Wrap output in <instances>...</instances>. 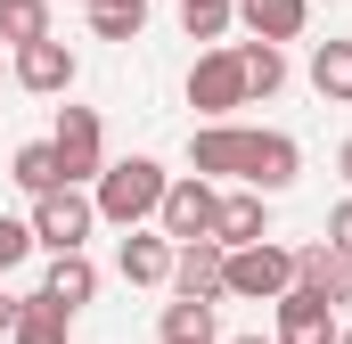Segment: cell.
<instances>
[{
	"label": "cell",
	"instance_id": "cell-1",
	"mask_svg": "<svg viewBox=\"0 0 352 344\" xmlns=\"http://www.w3.org/2000/svg\"><path fill=\"white\" fill-rule=\"evenodd\" d=\"M164 180H173V172L156 164V156H115V164H98V180H90V205H98V222L140 230V222H156Z\"/></svg>",
	"mask_w": 352,
	"mask_h": 344
},
{
	"label": "cell",
	"instance_id": "cell-2",
	"mask_svg": "<svg viewBox=\"0 0 352 344\" xmlns=\"http://www.w3.org/2000/svg\"><path fill=\"white\" fill-rule=\"evenodd\" d=\"M287 287H295V246H278V238L230 246V262H221V295L230 303H278Z\"/></svg>",
	"mask_w": 352,
	"mask_h": 344
},
{
	"label": "cell",
	"instance_id": "cell-3",
	"mask_svg": "<svg viewBox=\"0 0 352 344\" xmlns=\"http://www.w3.org/2000/svg\"><path fill=\"white\" fill-rule=\"evenodd\" d=\"M188 107H197L205 123H230V115L246 107V58H238V41H205V50H197V66H188Z\"/></svg>",
	"mask_w": 352,
	"mask_h": 344
},
{
	"label": "cell",
	"instance_id": "cell-4",
	"mask_svg": "<svg viewBox=\"0 0 352 344\" xmlns=\"http://www.w3.org/2000/svg\"><path fill=\"white\" fill-rule=\"evenodd\" d=\"M33 246H50V255H74V246H90V230H98V205H90L82 180H58V189H41L33 197Z\"/></svg>",
	"mask_w": 352,
	"mask_h": 344
},
{
	"label": "cell",
	"instance_id": "cell-5",
	"mask_svg": "<svg viewBox=\"0 0 352 344\" xmlns=\"http://www.w3.org/2000/svg\"><path fill=\"white\" fill-rule=\"evenodd\" d=\"M74 74H82V58H74L58 33H41V41L8 50V83L33 90V98H66V90H74Z\"/></svg>",
	"mask_w": 352,
	"mask_h": 344
},
{
	"label": "cell",
	"instance_id": "cell-6",
	"mask_svg": "<svg viewBox=\"0 0 352 344\" xmlns=\"http://www.w3.org/2000/svg\"><path fill=\"white\" fill-rule=\"evenodd\" d=\"M213 205H221V189L205 180V172H173L164 180V205H156V230L164 238H213Z\"/></svg>",
	"mask_w": 352,
	"mask_h": 344
},
{
	"label": "cell",
	"instance_id": "cell-7",
	"mask_svg": "<svg viewBox=\"0 0 352 344\" xmlns=\"http://www.w3.org/2000/svg\"><path fill=\"white\" fill-rule=\"evenodd\" d=\"M50 148H58V164H66V180H98V164H107V123H98V107H58V131H50Z\"/></svg>",
	"mask_w": 352,
	"mask_h": 344
},
{
	"label": "cell",
	"instance_id": "cell-8",
	"mask_svg": "<svg viewBox=\"0 0 352 344\" xmlns=\"http://www.w3.org/2000/svg\"><path fill=\"white\" fill-rule=\"evenodd\" d=\"M336 303L328 295H311V287H287L278 303H270V336L278 344H336Z\"/></svg>",
	"mask_w": 352,
	"mask_h": 344
},
{
	"label": "cell",
	"instance_id": "cell-9",
	"mask_svg": "<svg viewBox=\"0 0 352 344\" xmlns=\"http://www.w3.org/2000/svg\"><path fill=\"white\" fill-rule=\"evenodd\" d=\"M246 189H263V197H287L295 180H303V148L287 140V131H246V172H238Z\"/></svg>",
	"mask_w": 352,
	"mask_h": 344
},
{
	"label": "cell",
	"instance_id": "cell-10",
	"mask_svg": "<svg viewBox=\"0 0 352 344\" xmlns=\"http://www.w3.org/2000/svg\"><path fill=\"white\" fill-rule=\"evenodd\" d=\"M188 172L238 180V172H246V123H238V115H230V123H197V131H188Z\"/></svg>",
	"mask_w": 352,
	"mask_h": 344
},
{
	"label": "cell",
	"instance_id": "cell-11",
	"mask_svg": "<svg viewBox=\"0 0 352 344\" xmlns=\"http://www.w3.org/2000/svg\"><path fill=\"white\" fill-rule=\"evenodd\" d=\"M221 262H230L221 238H180V246H173V279H164V287H173V295H213V303H221Z\"/></svg>",
	"mask_w": 352,
	"mask_h": 344
},
{
	"label": "cell",
	"instance_id": "cell-12",
	"mask_svg": "<svg viewBox=\"0 0 352 344\" xmlns=\"http://www.w3.org/2000/svg\"><path fill=\"white\" fill-rule=\"evenodd\" d=\"M213 238L221 246H254V238H270V197L263 189H221V205H213Z\"/></svg>",
	"mask_w": 352,
	"mask_h": 344
},
{
	"label": "cell",
	"instance_id": "cell-13",
	"mask_svg": "<svg viewBox=\"0 0 352 344\" xmlns=\"http://www.w3.org/2000/svg\"><path fill=\"white\" fill-rule=\"evenodd\" d=\"M115 270H123V287H164L173 279V238L164 230H123V246H115Z\"/></svg>",
	"mask_w": 352,
	"mask_h": 344
},
{
	"label": "cell",
	"instance_id": "cell-14",
	"mask_svg": "<svg viewBox=\"0 0 352 344\" xmlns=\"http://www.w3.org/2000/svg\"><path fill=\"white\" fill-rule=\"evenodd\" d=\"M295 287H311L328 303H352V255H336V246H295Z\"/></svg>",
	"mask_w": 352,
	"mask_h": 344
},
{
	"label": "cell",
	"instance_id": "cell-15",
	"mask_svg": "<svg viewBox=\"0 0 352 344\" xmlns=\"http://www.w3.org/2000/svg\"><path fill=\"white\" fill-rule=\"evenodd\" d=\"M156 344H221L213 328V295H173L156 312Z\"/></svg>",
	"mask_w": 352,
	"mask_h": 344
},
{
	"label": "cell",
	"instance_id": "cell-16",
	"mask_svg": "<svg viewBox=\"0 0 352 344\" xmlns=\"http://www.w3.org/2000/svg\"><path fill=\"white\" fill-rule=\"evenodd\" d=\"M238 25H246L254 41H303L311 0H238Z\"/></svg>",
	"mask_w": 352,
	"mask_h": 344
},
{
	"label": "cell",
	"instance_id": "cell-17",
	"mask_svg": "<svg viewBox=\"0 0 352 344\" xmlns=\"http://www.w3.org/2000/svg\"><path fill=\"white\" fill-rule=\"evenodd\" d=\"M8 344H74V312H66L58 295H25V303H16Z\"/></svg>",
	"mask_w": 352,
	"mask_h": 344
},
{
	"label": "cell",
	"instance_id": "cell-18",
	"mask_svg": "<svg viewBox=\"0 0 352 344\" xmlns=\"http://www.w3.org/2000/svg\"><path fill=\"white\" fill-rule=\"evenodd\" d=\"M41 295H58L66 312H82L90 295H98V262H90L82 246H74V255H58V262H50V279H41Z\"/></svg>",
	"mask_w": 352,
	"mask_h": 344
},
{
	"label": "cell",
	"instance_id": "cell-19",
	"mask_svg": "<svg viewBox=\"0 0 352 344\" xmlns=\"http://www.w3.org/2000/svg\"><path fill=\"white\" fill-rule=\"evenodd\" d=\"M311 90L328 107H352V41H320L311 50Z\"/></svg>",
	"mask_w": 352,
	"mask_h": 344
},
{
	"label": "cell",
	"instance_id": "cell-20",
	"mask_svg": "<svg viewBox=\"0 0 352 344\" xmlns=\"http://www.w3.org/2000/svg\"><path fill=\"white\" fill-rule=\"evenodd\" d=\"M8 180H16L25 197H41V189H58V180H66V164H58V148H50V140H25V148L8 156Z\"/></svg>",
	"mask_w": 352,
	"mask_h": 344
},
{
	"label": "cell",
	"instance_id": "cell-21",
	"mask_svg": "<svg viewBox=\"0 0 352 344\" xmlns=\"http://www.w3.org/2000/svg\"><path fill=\"white\" fill-rule=\"evenodd\" d=\"M238 58H246V107L287 83V41H238Z\"/></svg>",
	"mask_w": 352,
	"mask_h": 344
},
{
	"label": "cell",
	"instance_id": "cell-22",
	"mask_svg": "<svg viewBox=\"0 0 352 344\" xmlns=\"http://www.w3.org/2000/svg\"><path fill=\"white\" fill-rule=\"evenodd\" d=\"M82 8H90V33L98 41H140V25H148L156 0H82Z\"/></svg>",
	"mask_w": 352,
	"mask_h": 344
},
{
	"label": "cell",
	"instance_id": "cell-23",
	"mask_svg": "<svg viewBox=\"0 0 352 344\" xmlns=\"http://www.w3.org/2000/svg\"><path fill=\"white\" fill-rule=\"evenodd\" d=\"M41 33H58V25H50V0H0V41H8V50H25V41H41Z\"/></svg>",
	"mask_w": 352,
	"mask_h": 344
},
{
	"label": "cell",
	"instance_id": "cell-24",
	"mask_svg": "<svg viewBox=\"0 0 352 344\" xmlns=\"http://www.w3.org/2000/svg\"><path fill=\"white\" fill-rule=\"evenodd\" d=\"M180 25H188V41H221L230 25H238V0H173Z\"/></svg>",
	"mask_w": 352,
	"mask_h": 344
},
{
	"label": "cell",
	"instance_id": "cell-25",
	"mask_svg": "<svg viewBox=\"0 0 352 344\" xmlns=\"http://www.w3.org/2000/svg\"><path fill=\"white\" fill-rule=\"evenodd\" d=\"M33 255V222H16V213H0V279L16 270V262Z\"/></svg>",
	"mask_w": 352,
	"mask_h": 344
},
{
	"label": "cell",
	"instance_id": "cell-26",
	"mask_svg": "<svg viewBox=\"0 0 352 344\" xmlns=\"http://www.w3.org/2000/svg\"><path fill=\"white\" fill-rule=\"evenodd\" d=\"M328 246H336V255H352V197L328 213Z\"/></svg>",
	"mask_w": 352,
	"mask_h": 344
},
{
	"label": "cell",
	"instance_id": "cell-27",
	"mask_svg": "<svg viewBox=\"0 0 352 344\" xmlns=\"http://www.w3.org/2000/svg\"><path fill=\"white\" fill-rule=\"evenodd\" d=\"M16 303H25V295H8V279H0V336L16 328Z\"/></svg>",
	"mask_w": 352,
	"mask_h": 344
},
{
	"label": "cell",
	"instance_id": "cell-28",
	"mask_svg": "<svg viewBox=\"0 0 352 344\" xmlns=\"http://www.w3.org/2000/svg\"><path fill=\"white\" fill-rule=\"evenodd\" d=\"M336 172H344V180H352V140H344V148H336Z\"/></svg>",
	"mask_w": 352,
	"mask_h": 344
},
{
	"label": "cell",
	"instance_id": "cell-29",
	"mask_svg": "<svg viewBox=\"0 0 352 344\" xmlns=\"http://www.w3.org/2000/svg\"><path fill=\"white\" fill-rule=\"evenodd\" d=\"M230 344H278V336H230Z\"/></svg>",
	"mask_w": 352,
	"mask_h": 344
},
{
	"label": "cell",
	"instance_id": "cell-30",
	"mask_svg": "<svg viewBox=\"0 0 352 344\" xmlns=\"http://www.w3.org/2000/svg\"><path fill=\"white\" fill-rule=\"evenodd\" d=\"M0 83H8V41H0Z\"/></svg>",
	"mask_w": 352,
	"mask_h": 344
},
{
	"label": "cell",
	"instance_id": "cell-31",
	"mask_svg": "<svg viewBox=\"0 0 352 344\" xmlns=\"http://www.w3.org/2000/svg\"><path fill=\"white\" fill-rule=\"evenodd\" d=\"M336 344H352V328H336Z\"/></svg>",
	"mask_w": 352,
	"mask_h": 344
}]
</instances>
